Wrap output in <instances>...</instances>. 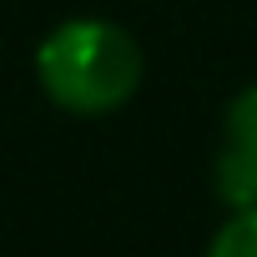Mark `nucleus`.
<instances>
[{
    "mask_svg": "<svg viewBox=\"0 0 257 257\" xmlns=\"http://www.w3.org/2000/svg\"><path fill=\"white\" fill-rule=\"evenodd\" d=\"M142 46L121 21L71 16L36 46V86L66 116H111L142 86Z\"/></svg>",
    "mask_w": 257,
    "mask_h": 257,
    "instance_id": "1",
    "label": "nucleus"
},
{
    "mask_svg": "<svg viewBox=\"0 0 257 257\" xmlns=\"http://www.w3.org/2000/svg\"><path fill=\"white\" fill-rule=\"evenodd\" d=\"M212 182H217V197L227 207H252L257 202V81L242 86L222 111Z\"/></svg>",
    "mask_w": 257,
    "mask_h": 257,
    "instance_id": "2",
    "label": "nucleus"
},
{
    "mask_svg": "<svg viewBox=\"0 0 257 257\" xmlns=\"http://www.w3.org/2000/svg\"><path fill=\"white\" fill-rule=\"evenodd\" d=\"M207 257H257V202L227 207V222L207 242Z\"/></svg>",
    "mask_w": 257,
    "mask_h": 257,
    "instance_id": "3",
    "label": "nucleus"
}]
</instances>
